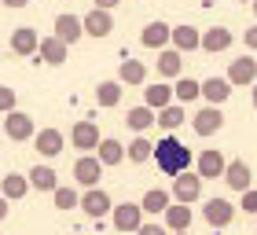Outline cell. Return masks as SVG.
<instances>
[{
	"mask_svg": "<svg viewBox=\"0 0 257 235\" xmlns=\"http://www.w3.org/2000/svg\"><path fill=\"white\" fill-rule=\"evenodd\" d=\"M118 4H121V0H96L99 11H110V8H118Z\"/></svg>",
	"mask_w": 257,
	"mask_h": 235,
	"instance_id": "41",
	"label": "cell"
},
{
	"mask_svg": "<svg viewBox=\"0 0 257 235\" xmlns=\"http://www.w3.org/2000/svg\"><path fill=\"white\" fill-rule=\"evenodd\" d=\"M4 217H8V198L0 195V220H4Z\"/></svg>",
	"mask_w": 257,
	"mask_h": 235,
	"instance_id": "42",
	"label": "cell"
},
{
	"mask_svg": "<svg viewBox=\"0 0 257 235\" xmlns=\"http://www.w3.org/2000/svg\"><path fill=\"white\" fill-rule=\"evenodd\" d=\"M224 169H228V158L220 155V151H213V147L202 151V155H198V162H195V173L202 176V180H217V176L224 180Z\"/></svg>",
	"mask_w": 257,
	"mask_h": 235,
	"instance_id": "7",
	"label": "cell"
},
{
	"mask_svg": "<svg viewBox=\"0 0 257 235\" xmlns=\"http://www.w3.org/2000/svg\"><path fill=\"white\" fill-rule=\"evenodd\" d=\"M242 41H246V48H250V52H257V26H250L246 33H242Z\"/></svg>",
	"mask_w": 257,
	"mask_h": 235,
	"instance_id": "39",
	"label": "cell"
},
{
	"mask_svg": "<svg viewBox=\"0 0 257 235\" xmlns=\"http://www.w3.org/2000/svg\"><path fill=\"white\" fill-rule=\"evenodd\" d=\"M173 235H188V231H173Z\"/></svg>",
	"mask_w": 257,
	"mask_h": 235,
	"instance_id": "45",
	"label": "cell"
},
{
	"mask_svg": "<svg viewBox=\"0 0 257 235\" xmlns=\"http://www.w3.org/2000/svg\"><path fill=\"white\" fill-rule=\"evenodd\" d=\"M15 110V88L0 85V114H11Z\"/></svg>",
	"mask_w": 257,
	"mask_h": 235,
	"instance_id": "36",
	"label": "cell"
},
{
	"mask_svg": "<svg viewBox=\"0 0 257 235\" xmlns=\"http://www.w3.org/2000/svg\"><path fill=\"white\" fill-rule=\"evenodd\" d=\"M180 70H184V55H180L177 48L158 52V77H173V81H177Z\"/></svg>",
	"mask_w": 257,
	"mask_h": 235,
	"instance_id": "25",
	"label": "cell"
},
{
	"mask_svg": "<svg viewBox=\"0 0 257 235\" xmlns=\"http://www.w3.org/2000/svg\"><path fill=\"white\" fill-rule=\"evenodd\" d=\"M242 4H246V0H242ZM250 4H253V0H250Z\"/></svg>",
	"mask_w": 257,
	"mask_h": 235,
	"instance_id": "47",
	"label": "cell"
},
{
	"mask_svg": "<svg viewBox=\"0 0 257 235\" xmlns=\"http://www.w3.org/2000/svg\"><path fill=\"white\" fill-rule=\"evenodd\" d=\"M81 209H85L88 217L99 220V217H107L110 209H114V202H110V195L103 191V187H88V191L81 195Z\"/></svg>",
	"mask_w": 257,
	"mask_h": 235,
	"instance_id": "11",
	"label": "cell"
},
{
	"mask_svg": "<svg viewBox=\"0 0 257 235\" xmlns=\"http://www.w3.org/2000/svg\"><path fill=\"white\" fill-rule=\"evenodd\" d=\"M37 48H41V37H37L33 26L11 30V52H15V55H37Z\"/></svg>",
	"mask_w": 257,
	"mask_h": 235,
	"instance_id": "14",
	"label": "cell"
},
{
	"mask_svg": "<svg viewBox=\"0 0 257 235\" xmlns=\"http://www.w3.org/2000/svg\"><path fill=\"white\" fill-rule=\"evenodd\" d=\"M70 144H74L81 155H92V151L99 147V125L88 122V118H85V122H77L74 129H70Z\"/></svg>",
	"mask_w": 257,
	"mask_h": 235,
	"instance_id": "5",
	"label": "cell"
},
{
	"mask_svg": "<svg viewBox=\"0 0 257 235\" xmlns=\"http://www.w3.org/2000/svg\"><path fill=\"white\" fill-rule=\"evenodd\" d=\"M33 147H37L44 158H55L63 151V133L59 129H41V133L33 136Z\"/></svg>",
	"mask_w": 257,
	"mask_h": 235,
	"instance_id": "23",
	"label": "cell"
},
{
	"mask_svg": "<svg viewBox=\"0 0 257 235\" xmlns=\"http://www.w3.org/2000/svg\"><path fill=\"white\" fill-rule=\"evenodd\" d=\"M173 41V26L169 22H147L144 26V33H140V44H144V48H158V52H166V44Z\"/></svg>",
	"mask_w": 257,
	"mask_h": 235,
	"instance_id": "10",
	"label": "cell"
},
{
	"mask_svg": "<svg viewBox=\"0 0 257 235\" xmlns=\"http://www.w3.org/2000/svg\"><path fill=\"white\" fill-rule=\"evenodd\" d=\"M4 136L15 140V144H26V140H33V136H37V129H33V114L11 110V114L4 118Z\"/></svg>",
	"mask_w": 257,
	"mask_h": 235,
	"instance_id": "3",
	"label": "cell"
},
{
	"mask_svg": "<svg viewBox=\"0 0 257 235\" xmlns=\"http://www.w3.org/2000/svg\"><path fill=\"white\" fill-rule=\"evenodd\" d=\"M250 180H253V173H250V166H246L242 158L228 162V169H224V184L231 187V191H250Z\"/></svg>",
	"mask_w": 257,
	"mask_h": 235,
	"instance_id": "16",
	"label": "cell"
},
{
	"mask_svg": "<svg viewBox=\"0 0 257 235\" xmlns=\"http://www.w3.org/2000/svg\"><path fill=\"white\" fill-rule=\"evenodd\" d=\"M0 195L8 198V202H19V198H26L30 195V180L22 173H8V176H0Z\"/></svg>",
	"mask_w": 257,
	"mask_h": 235,
	"instance_id": "19",
	"label": "cell"
},
{
	"mask_svg": "<svg viewBox=\"0 0 257 235\" xmlns=\"http://www.w3.org/2000/svg\"><path fill=\"white\" fill-rule=\"evenodd\" d=\"M0 133H4V122H0Z\"/></svg>",
	"mask_w": 257,
	"mask_h": 235,
	"instance_id": "46",
	"label": "cell"
},
{
	"mask_svg": "<svg viewBox=\"0 0 257 235\" xmlns=\"http://www.w3.org/2000/svg\"><path fill=\"white\" fill-rule=\"evenodd\" d=\"M0 4H4V8H11V11H22V8L30 4V0H0Z\"/></svg>",
	"mask_w": 257,
	"mask_h": 235,
	"instance_id": "40",
	"label": "cell"
},
{
	"mask_svg": "<svg viewBox=\"0 0 257 235\" xmlns=\"http://www.w3.org/2000/svg\"><path fill=\"white\" fill-rule=\"evenodd\" d=\"M173 202H180V206H191L202 198V176L191 173V169H184L180 176H173Z\"/></svg>",
	"mask_w": 257,
	"mask_h": 235,
	"instance_id": "2",
	"label": "cell"
},
{
	"mask_svg": "<svg viewBox=\"0 0 257 235\" xmlns=\"http://www.w3.org/2000/svg\"><path fill=\"white\" fill-rule=\"evenodd\" d=\"M125 155H128V162H136V166H140V162H151V158H155V144H151L147 136H136Z\"/></svg>",
	"mask_w": 257,
	"mask_h": 235,
	"instance_id": "33",
	"label": "cell"
},
{
	"mask_svg": "<svg viewBox=\"0 0 257 235\" xmlns=\"http://www.w3.org/2000/svg\"><path fill=\"white\" fill-rule=\"evenodd\" d=\"M26 180H30V187H37V191H55V187H59L52 166H33V169L26 173Z\"/></svg>",
	"mask_w": 257,
	"mask_h": 235,
	"instance_id": "28",
	"label": "cell"
},
{
	"mask_svg": "<svg viewBox=\"0 0 257 235\" xmlns=\"http://www.w3.org/2000/svg\"><path fill=\"white\" fill-rule=\"evenodd\" d=\"M52 37H59L66 48H74V44L85 37V26H81L77 15H55V33H52Z\"/></svg>",
	"mask_w": 257,
	"mask_h": 235,
	"instance_id": "12",
	"label": "cell"
},
{
	"mask_svg": "<svg viewBox=\"0 0 257 235\" xmlns=\"http://www.w3.org/2000/svg\"><path fill=\"white\" fill-rule=\"evenodd\" d=\"M96 158L103 162V169H110V166H118V162L125 158V147L118 144V140H99V147H96Z\"/></svg>",
	"mask_w": 257,
	"mask_h": 235,
	"instance_id": "30",
	"label": "cell"
},
{
	"mask_svg": "<svg viewBox=\"0 0 257 235\" xmlns=\"http://www.w3.org/2000/svg\"><path fill=\"white\" fill-rule=\"evenodd\" d=\"M155 122H158L162 129H169V133H173V129H180V125H184V107H180V103H169L166 110H158Z\"/></svg>",
	"mask_w": 257,
	"mask_h": 235,
	"instance_id": "34",
	"label": "cell"
},
{
	"mask_svg": "<svg viewBox=\"0 0 257 235\" xmlns=\"http://www.w3.org/2000/svg\"><path fill=\"white\" fill-rule=\"evenodd\" d=\"M253 77H257V59H246V55H242V59H235V63H231L228 66V85L231 88H242V85H253Z\"/></svg>",
	"mask_w": 257,
	"mask_h": 235,
	"instance_id": "15",
	"label": "cell"
},
{
	"mask_svg": "<svg viewBox=\"0 0 257 235\" xmlns=\"http://www.w3.org/2000/svg\"><path fill=\"white\" fill-rule=\"evenodd\" d=\"M118 81L128 88H136V85H144L147 81V66L140 63V59H121V66H118Z\"/></svg>",
	"mask_w": 257,
	"mask_h": 235,
	"instance_id": "24",
	"label": "cell"
},
{
	"mask_svg": "<svg viewBox=\"0 0 257 235\" xmlns=\"http://www.w3.org/2000/svg\"><path fill=\"white\" fill-rule=\"evenodd\" d=\"M202 96V81H195V77H177V85H173V99L177 103H191Z\"/></svg>",
	"mask_w": 257,
	"mask_h": 235,
	"instance_id": "31",
	"label": "cell"
},
{
	"mask_svg": "<svg viewBox=\"0 0 257 235\" xmlns=\"http://www.w3.org/2000/svg\"><path fill=\"white\" fill-rule=\"evenodd\" d=\"M155 162H158V169L166 176H180L184 169L191 166V151L184 147L177 136H162L155 144Z\"/></svg>",
	"mask_w": 257,
	"mask_h": 235,
	"instance_id": "1",
	"label": "cell"
},
{
	"mask_svg": "<svg viewBox=\"0 0 257 235\" xmlns=\"http://www.w3.org/2000/svg\"><path fill=\"white\" fill-rule=\"evenodd\" d=\"M99 176H103V162L96 158V155H81L77 162H74V180L85 187H99Z\"/></svg>",
	"mask_w": 257,
	"mask_h": 235,
	"instance_id": "6",
	"label": "cell"
},
{
	"mask_svg": "<svg viewBox=\"0 0 257 235\" xmlns=\"http://www.w3.org/2000/svg\"><path fill=\"white\" fill-rule=\"evenodd\" d=\"M202 96H206L209 107H220V103H228V96H231L228 77H206V81H202Z\"/></svg>",
	"mask_w": 257,
	"mask_h": 235,
	"instance_id": "21",
	"label": "cell"
},
{
	"mask_svg": "<svg viewBox=\"0 0 257 235\" xmlns=\"http://www.w3.org/2000/svg\"><path fill=\"white\" fill-rule=\"evenodd\" d=\"M173 48H177L180 55L184 52H195V48H202V33H198L195 26H173Z\"/></svg>",
	"mask_w": 257,
	"mask_h": 235,
	"instance_id": "20",
	"label": "cell"
},
{
	"mask_svg": "<svg viewBox=\"0 0 257 235\" xmlns=\"http://www.w3.org/2000/svg\"><path fill=\"white\" fill-rule=\"evenodd\" d=\"M191 129L195 136H213L224 129V114H220V107H202L195 118H191Z\"/></svg>",
	"mask_w": 257,
	"mask_h": 235,
	"instance_id": "9",
	"label": "cell"
},
{
	"mask_svg": "<svg viewBox=\"0 0 257 235\" xmlns=\"http://www.w3.org/2000/svg\"><path fill=\"white\" fill-rule=\"evenodd\" d=\"M140 206H144V213H155V217H158V213H166V209L173 206V195L166 191V187H151Z\"/></svg>",
	"mask_w": 257,
	"mask_h": 235,
	"instance_id": "26",
	"label": "cell"
},
{
	"mask_svg": "<svg viewBox=\"0 0 257 235\" xmlns=\"http://www.w3.org/2000/svg\"><path fill=\"white\" fill-rule=\"evenodd\" d=\"M253 110H257V85H253Z\"/></svg>",
	"mask_w": 257,
	"mask_h": 235,
	"instance_id": "43",
	"label": "cell"
},
{
	"mask_svg": "<svg viewBox=\"0 0 257 235\" xmlns=\"http://www.w3.org/2000/svg\"><path fill=\"white\" fill-rule=\"evenodd\" d=\"M169 103H173V88L166 85V81H155V85H147L144 88V107H151V110H166L169 107Z\"/></svg>",
	"mask_w": 257,
	"mask_h": 235,
	"instance_id": "18",
	"label": "cell"
},
{
	"mask_svg": "<svg viewBox=\"0 0 257 235\" xmlns=\"http://www.w3.org/2000/svg\"><path fill=\"white\" fill-rule=\"evenodd\" d=\"M81 26H85L88 37H110V33H114V19H110V11L92 8L88 15H81Z\"/></svg>",
	"mask_w": 257,
	"mask_h": 235,
	"instance_id": "13",
	"label": "cell"
},
{
	"mask_svg": "<svg viewBox=\"0 0 257 235\" xmlns=\"http://www.w3.org/2000/svg\"><path fill=\"white\" fill-rule=\"evenodd\" d=\"M202 217H206L209 228H228L231 220H235V206H231L228 198H209L206 209H202Z\"/></svg>",
	"mask_w": 257,
	"mask_h": 235,
	"instance_id": "8",
	"label": "cell"
},
{
	"mask_svg": "<svg viewBox=\"0 0 257 235\" xmlns=\"http://www.w3.org/2000/svg\"><path fill=\"white\" fill-rule=\"evenodd\" d=\"M155 118H158V114H155V110H151V107H133V110H128V114H125V125H128V129H133V133H140V136H144V133H147V129H151V125H155Z\"/></svg>",
	"mask_w": 257,
	"mask_h": 235,
	"instance_id": "29",
	"label": "cell"
},
{
	"mask_svg": "<svg viewBox=\"0 0 257 235\" xmlns=\"http://www.w3.org/2000/svg\"><path fill=\"white\" fill-rule=\"evenodd\" d=\"M110 220H114V228L118 231H140L144 228V206L140 202H121V206H114L110 209Z\"/></svg>",
	"mask_w": 257,
	"mask_h": 235,
	"instance_id": "4",
	"label": "cell"
},
{
	"mask_svg": "<svg viewBox=\"0 0 257 235\" xmlns=\"http://www.w3.org/2000/svg\"><path fill=\"white\" fill-rule=\"evenodd\" d=\"M162 217H166V228H169V231H188V228H191V206L173 202Z\"/></svg>",
	"mask_w": 257,
	"mask_h": 235,
	"instance_id": "27",
	"label": "cell"
},
{
	"mask_svg": "<svg viewBox=\"0 0 257 235\" xmlns=\"http://www.w3.org/2000/svg\"><path fill=\"white\" fill-rule=\"evenodd\" d=\"M52 198H55V209H77L81 206V195L74 191V187H55V191H52Z\"/></svg>",
	"mask_w": 257,
	"mask_h": 235,
	"instance_id": "35",
	"label": "cell"
},
{
	"mask_svg": "<svg viewBox=\"0 0 257 235\" xmlns=\"http://www.w3.org/2000/svg\"><path fill=\"white\" fill-rule=\"evenodd\" d=\"M250 8H253V15H257V0H253V4H250Z\"/></svg>",
	"mask_w": 257,
	"mask_h": 235,
	"instance_id": "44",
	"label": "cell"
},
{
	"mask_svg": "<svg viewBox=\"0 0 257 235\" xmlns=\"http://www.w3.org/2000/svg\"><path fill=\"white\" fill-rule=\"evenodd\" d=\"M136 235H169V228H166V224H144Z\"/></svg>",
	"mask_w": 257,
	"mask_h": 235,
	"instance_id": "38",
	"label": "cell"
},
{
	"mask_svg": "<svg viewBox=\"0 0 257 235\" xmlns=\"http://www.w3.org/2000/svg\"><path fill=\"white\" fill-rule=\"evenodd\" d=\"M96 103H99V107H118V103H121V81H99Z\"/></svg>",
	"mask_w": 257,
	"mask_h": 235,
	"instance_id": "32",
	"label": "cell"
},
{
	"mask_svg": "<svg viewBox=\"0 0 257 235\" xmlns=\"http://www.w3.org/2000/svg\"><path fill=\"white\" fill-rule=\"evenodd\" d=\"M231 30H224V26H213V30H206L202 33V52H209V55H217V52H228L231 48Z\"/></svg>",
	"mask_w": 257,
	"mask_h": 235,
	"instance_id": "22",
	"label": "cell"
},
{
	"mask_svg": "<svg viewBox=\"0 0 257 235\" xmlns=\"http://www.w3.org/2000/svg\"><path fill=\"white\" fill-rule=\"evenodd\" d=\"M37 63H48V66H63L66 63V55H70V48L59 41V37H44L41 41V48H37Z\"/></svg>",
	"mask_w": 257,
	"mask_h": 235,
	"instance_id": "17",
	"label": "cell"
},
{
	"mask_svg": "<svg viewBox=\"0 0 257 235\" xmlns=\"http://www.w3.org/2000/svg\"><path fill=\"white\" fill-rule=\"evenodd\" d=\"M246 213H257V187H250V191H242V202H239Z\"/></svg>",
	"mask_w": 257,
	"mask_h": 235,
	"instance_id": "37",
	"label": "cell"
}]
</instances>
